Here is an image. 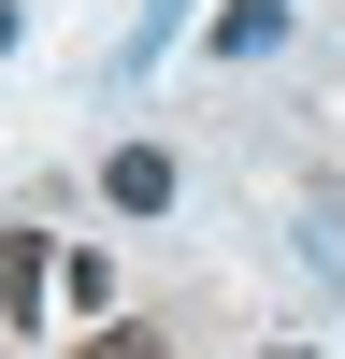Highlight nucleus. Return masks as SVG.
I'll use <instances>...</instances> for the list:
<instances>
[{
  "label": "nucleus",
  "instance_id": "f257e3e1",
  "mask_svg": "<svg viewBox=\"0 0 345 359\" xmlns=\"http://www.w3.org/2000/svg\"><path fill=\"white\" fill-rule=\"evenodd\" d=\"M101 201H115V216H172V201H187L172 144H115V158H101Z\"/></svg>",
  "mask_w": 345,
  "mask_h": 359
},
{
  "label": "nucleus",
  "instance_id": "f03ea898",
  "mask_svg": "<svg viewBox=\"0 0 345 359\" xmlns=\"http://www.w3.org/2000/svg\"><path fill=\"white\" fill-rule=\"evenodd\" d=\"M43 273H58V259H43V230H0V316H15V331L43 316Z\"/></svg>",
  "mask_w": 345,
  "mask_h": 359
},
{
  "label": "nucleus",
  "instance_id": "7ed1b4c3",
  "mask_svg": "<svg viewBox=\"0 0 345 359\" xmlns=\"http://www.w3.org/2000/svg\"><path fill=\"white\" fill-rule=\"evenodd\" d=\"M288 43V0H230V15H216V57H273Z\"/></svg>",
  "mask_w": 345,
  "mask_h": 359
},
{
  "label": "nucleus",
  "instance_id": "20e7f679",
  "mask_svg": "<svg viewBox=\"0 0 345 359\" xmlns=\"http://www.w3.org/2000/svg\"><path fill=\"white\" fill-rule=\"evenodd\" d=\"M72 359H158V331H144V316H101V331H86Z\"/></svg>",
  "mask_w": 345,
  "mask_h": 359
},
{
  "label": "nucleus",
  "instance_id": "39448f33",
  "mask_svg": "<svg viewBox=\"0 0 345 359\" xmlns=\"http://www.w3.org/2000/svg\"><path fill=\"white\" fill-rule=\"evenodd\" d=\"M172 29H187V0H144V29H130V72H144V57L172 43Z\"/></svg>",
  "mask_w": 345,
  "mask_h": 359
},
{
  "label": "nucleus",
  "instance_id": "423d86ee",
  "mask_svg": "<svg viewBox=\"0 0 345 359\" xmlns=\"http://www.w3.org/2000/svg\"><path fill=\"white\" fill-rule=\"evenodd\" d=\"M0 57H15V0H0Z\"/></svg>",
  "mask_w": 345,
  "mask_h": 359
},
{
  "label": "nucleus",
  "instance_id": "0eeeda50",
  "mask_svg": "<svg viewBox=\"0 0 345 359\" xmlns=\"http://www.w3.org/2000/svg\"><path fill=\"white\" fill-rule=\"evenodd\" d=\"M273 359H316V345H273Z\"/></svg>",
  "mask_w": 345,
  "mask_h": 359
}]
</instances>
